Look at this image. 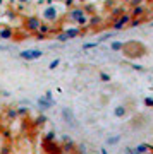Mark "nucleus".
Wrapping results in <instances>:
<instances>
[{
    "mask_svg": "<svg viewBox=\"0 0 153 154\" xmlns=\"http://www.w3.org/2000/svg\"><path fill=\"white\" fill-rule=\"evenodd\" d=\"M143 14H145V7H143V5L138 7V5H136L134 9H132V14H131V16H132V17H141Z\"/></svg>",
    "mask_w": 153,
    "mask_h": 154,
    "instance_id": "nucleus-13",
    "label": "nucleus"
},
{
    "mask_svg": "<svg viewBox=\"0 0 153 154\" xmlns=\"http://www.w3.org/2000/svg\"><path fill=\"white\" fill-rule=\"evenodd\" d=\"M2 4H4V0H0V5H2Z\"/></svg>",
    "mask_w": 153,
    "mask_h": 154,
    "instance_id": "nucleus-32",
    "label": "nucleus"
},
{
    "mask_svg": "<svg viewBox=\"0 0 153 154\" xmlns=\"http://www.w3.org/2000/svg\"><path fill=\"white\" fill-rule=\"evenodd\" d=\"M19 57H21L22 60H38V58H41L43 57V51L41 50H36V48H33V50H24V51H21L19 53Z\"/></svg>",
    "mask_w": 153,
    "mask_h": 154,
    "instance_id": "nucleus-1",
    "label": "nucleus"
},
{
    "mask_svg": "<svg viewBox=\"0 0 153 154\" xmlns=\"http://www.w3.org/2000/svg\"><path fill=\"white\" fill-rule=\"evenodd\" d=\"M100 154H109V151L107 149H100Z\"/></svg>",
    "mask_w": 153,
    "mask_h": 154,
    "instance_id": "nucleus-30",
    "label": "nucleus"
},
{
    "mask_svg": "<svg viewBox=\"0 0 153 154\" xmlns=\"http://www.w3.org/2000/svg\"><path fill=\"white\" fill-rule=\"evenodd\" d=\"M151 14H153V11H151Z\"/></svg>",
    "mask_w": 153,
    "mask_h": 154,
    "instance_id": "nucleus-36",
    "label": "nucleus"
},
{
    "mask_svg": "<svg viewBox=\"0 0 153 154\" xmlns=\"http://www.w3.org/2000/svg\"><path fill=\"white\" fill-rule=\"evenodd\" d=\"M43 98L47 99V101H50V103H54V105H55V101H54V93H52V91H47V93L43 94Z\"/></svg>",
    "mask_w": 153,
    "mask_h": 154,
    "instance_id": "nucleus-19",
    "label": "nucleus"
},
{
    "mask_svg": "<svg viewBox=\"0 0 153 154\" xmlns=\"http://www.w3.org/2000/svg\"><path fill=\"white\" fill-rule=\"evenodd\" d=\"M81 154H86V152H81Z\"/></svg>",
    "mask_w": 153,
    "mask_h": 154,
    "instance_id": "nucleus-34",
    "label": "nucleus"
},
{
    "mask_svg": "<svg viewBox=\"0 0 153 154\" xmlns=\"http://www.w3.org/2000/svg\"><path fill=\"white\" fill-rule=\"evenodd\" d=\"M55 140V132H47L43 137V142H54Z\"/></svg>",
    "mask_w": 153,
    "mask_h": 154,
    "instance_id": "nucleus-16",
    "label": "nucleus"
},
{
    "mask_svg": "<svg viewBox=\"0 0 153 154\" xmlns=\"http://www.w3.org/2000/svg\"><path fill=\"white\" fill-rule=\"evenodd\" d=\"M11 152V147L9 146H2V151H0V154H9Z\"/></svg>",
    "mask_w": 153,
    "mask_h": 154,
    "instance_id": "nucleus-25",
    "label": "nucleus"
},
{
    "mask_svg": "<svg viewBox=\"0 0 153 154\" xmlns=\"http://www.w3.org/2000/svg\"><path fill=\"white\" fill-rule=\"evenodd\" d=\"M153 152V146L150 144H138L136 147H132V154H148Z\"/></svg>",
    "mask_w": 153,
    "mask_h": 154,
    "instance_id": "nucleus-7",
    "label": "nucleus"
},
{
    "mask_svg": "<svg viewBox=\"0 0 153 154\" xmlns=\"http://www.w3.org/2000/svg\"><path fill=\"white\" fill-rule=\"evenodd\" d=\"M76 22H77V24H88V17H86V14H84V16H81Z\"/></svg>",
    "mask_w": 153,
    "mask_h": 154,
    "instance_id": "nucleus-22",
    "label": "nucleus"
},
{
    "mask_svg": "<svg viewBox=\"0 0 153 154\" xmlns=\"http://www.w3.org/2000/svg\"><path fill=\"white\" fill-rule=\"evenodd\" d=\"M43 147H45V152H48V154H62L64 152L62 146L57 144V140H54V142H43Z\"/></svg>",
    "mask_w": 153,
    "mask_h": 154,
    "instance_id": "nucleus-5",
    "label": "nucleus"
},
{
    "mask_svg": "<svg viewBox=\"0 0 153 154\" xmlns=\"http://www.w3.org/2000/svg\"><path fill=\"white\" fill-rule=\"evenodd\" d=\"M120 142V135H110L107 139V146H115V144Z\"/></svg>",
    "mask_w": 153,
    "mask_h": 154,
    "instance_id": "nucleus-15",
    "label": "nucleus"
},
{
    "mask_svg": "<svg viewBox=\"0 0 153 154\" xmlns=\"http://www.w3.org/2000/svg\"><path fill=\"white\" fill-rule=\"evenodd\" d=\"M9 116L11 118H17V110H9Z\"/></svg>",
    "mask_w": 153,
    "mask_h": 154,
    "instance_id": "nucleus-26",
    "label": "nucleus"
},
{
    "mask_svg": "<svg viewBox=\"0 0 153 154\" xmlns=\"http://www.w3.org/2000/svg\"><path fill=\"white\" fill-rule=\"evenodd\" d=\"M59 63H60L59 58H57V60H52V63L48 65V69H52V70H54V69H57V67H59Z\"/></svg>",
    "mask_w": 153,
    "mask_h": 154,
    "instance_id": "nucleus-23",
    "label": "nucleus"
},
{
    "mask_svg": "<svg viewBox=\"0 0 153 154\" xmlns=\"http://www.w3.org/2000/svg\"><path fill=\"white\" fill-rule=\"evenodd\" d=\"M57 39H59V41H67L66 33H59V34H57Z\"/></svg>",
    "mask_w": 153,
    "mask_h": 154,
    "instance_id": "nucleus-24",
    "label": "nucleus"
},
{
    "mask_svg": "<svg viewBox=\"0 0 153 154\" xmlns=\"http://www.w3.org/2000/svg\"><path fill=\"white\" fill-rule=\"evenodd\" d=\"M64 33H66L67 39H74V38H77V36L81 34V29L79 28H71V29H66Z\"/></svg>",
    "mask_w": 153,
    "mask_h": 154,
    "instance_id": "nucleus-10",
    "label": "nucleus"
},
{
    "mask_svg": "<svg viewBox=\"0 0 153 154\" xmlns=\"http://www.w3.org/2000/svg\"><path fill=\"white\" fill-rule=\"evenodd\" d=\"M141 22V17H134V19H131V22H129V26L127 28H138V24Z\"/></svg>",
    "mask_w": 153,
    "mask_h": 154,
    "instance_id": "nucleus-17",
    "label": "nucleus"
},
{
    "mask_svg": "<svg viewBox=\"0 0 153 154\" xmlns=\"http://www.w3.org/2000/svg\"><path fill=\"white\" fill-rule=\"evenodd\" d=\"M151 26H153V21H151Z\"/></svg>",
    "mask_w": 153,
    "mask_h": 154,
    "instance_id": "nucleus-35",
    "label": "nucleus"
},
{
    "mask_svg": "<svg viewBox=\"0 0 153 154\" xmlns=\"http://www.w3.org/2000/svg\"><path fill=\"white\" fill-rule=\"evenodd\" d=\"M124 154H132V152H124Z\"/></svg>",
    "mask_w": 153,
    "mask_h": 154,
    "instance_id": "nucleus-33",
    "label": "nucleus"
},
{
    "mask_svg": "<svg viewBox=\"0 0 153 154\" xmlns=\"http://www.w3.org/2000/svg\"><path fill=\"white\" fill-rule=\"evenodd\" d=\"M14 38V29L11 28H2L0 29V39H12Z\"/></svg>",
    "mask_w": 153,
    "mask_h": 154,
    "instance_id": "nucleus-8",
    "label": "nucleus"
},
{
    "mask_svg": "<svg viewBox=\"0 0 153 154\" xmlns=\"http://www.w3.org/2000/svg\"><path fill=\"white\" fill-rule=\"evenodd\" d=\"M19 2H29V0H19Z\"/></svg>",
    "mask_w": 153,
    "mask_h": 154,
    "instance_id": "nucleus-31",
    "label": "nucleus"
},
{
    "mask_svg": "<svg viewBox=\"0 0 153 154\" xmlns=\"http://www.w3.org/2000/svg\"><path fill=\"white\" fill-rule=\"evenodd\" d=\"M36 103H38V108H40L41 111H47V110H50V108L54 106V103L47 101V99H45L43 96H41V98H38V101H36Z\"/></svg>",
    "mask_w": 153,
    "mask_h": 154,
    "instance_id": "nucleus-9",
    "label": "nucleus"
},
{
    "mask_svg": "<svg viewBox=\"0 0 153 154\" xmlns=\"http://www.w3.org/2000/svg\"><path fill=\"white\" fill-rule=\"evenodd\" d=\"M45 122H47V118H45V116H40L38 120H36V123H38V125H41V123H45Z\"/></svg>",
    "mask_w": 153,
    "mask_h": 154,
    "instance_id": "nucleus-29",
    "label": "nucleus"
},
{
    "mask_svg": "<svg viewBox=\"0 0 153 154\" xmlns=\"http://www.w3.org/2000/svg\"><path fill=\"white\" fill-rule=\"evenodd\" d=\"M62 118L66 120L67 125H71L72 128H76L77 127V120H76V116H74V113H72L71 108H62Z\"/></svg>",
    "mask_w": 153,
    "mask_h": 154,
    "instance_id": "nucleus-4",
    "label": "nucleus"
},
{
    "mask_svg": "<svg viewBox=\"0 0 153 154\" xmlns=\"http://www.w3.org/2000/svg\"><path fill=\"white\" fill-rule=\"evenodd\" d=\"M81 16H84V11H83V9H72V11L69 12V17H71L72 21H77Z\"/></svg>",
    "mask_w": 153,
    "mask_h": 154,
    "instance_id": "nucleus-12",
    "label": "nucleus"
},
{
    "mask_svg": "<svg viewBox=\"0 0 153 154\" xmlns=\"http://www.w3.org/2000/svg\"><path fill=\"white\" fill-rule=\"evenodd\" d=\"M110 48H112V51H122V50H124V43H120V41H112Z\"/></svg>",
    "mask_w": 153,
    "mask_h": 154,
    "instance_id": "nucleus-14",
    "label": "nucleus"
},
{
    "mask_svg": "<svg viewBox=\"0 0 153 154\" xmlns=\"http://www.w3.org/2000/svg\"><path fill=\"white\" fill-rule=\"evenodd\" d=\"M17 115H28V110L26 108H19L17 110Z\"/></svg>",
    "mask_w": 153,
    "mask_h": 154,
    "instance_id": "nucleus-27",
    "label": "nucleus"
},
{
    "mask_svg": "<svg viewBox=\"0 0 153 154\" xmlns=\"http://www.w3.org/2000/svg\"><path fill=\"white\" fill-rule=\"evenodd\" d=\"M98 77L103 81V82H110V75L107 74V72H98Z\"/></svg>",
    "mask_w": 153,
    "mask_h": 154,
    "instance_id": "nucleus-18",
    "label": "nucleus"
},
{
    "mask_svg": "<svg viewBox=\"0 0 153 154\" xmlns=\"http://www.w3.org/2000/svg\"><path fill=\"white\" fill-rule=\"evenodd\" d=\"M41 19L40 17H36V16H29L26 19V28H28V31H31V33H38V29L41 28Z\"/></svg>",
    "mask_w": 153,
    "mask_h": 154,
    "instance_id": "nucleus-2",
    "label": "nucleus"
},
{
    "mask_svg": "<svg viewBox=\"0 0 153 154\" xmlns=\"http://www.w3.org/2000/svg\"><path fill=\"white\" fill-rule=\"evenodd\" d=\"M57 17H59V14H57L55 7H47L43 11V19H47V21L54 22V21H57Z\"/></svg>",
    "mask_w": 153,
    "mask_h": 154,
    "instance_id": "nucleus-6",
    "label": "nucleus"
},
{
    "mask_svg": "<svg viewBox=\"0 0 153 154\" xmlns=\"http://www.w3.org/2000/svg\"><path fill=\"white\" fill-rule=\"evenodd\" d=\"M132 69L134 70H139V72H145V67H141V65H132Z\"/></svg>",
    "mask_w": 153,
    "mask_h": 154,
    "instance_id": "nucleus-28",
    "label": "nucleus"
},
{
    "mask_svg": "<svg viewBox=\"0 0 153 154\" xmlns=\"http://www.w3.org/2000/svg\"><path fill=\"white\" fill-rule=\"evenodd\" d=\"M114 115L117 116V118H124V116L127 115V108H126L124 105H119V106L114 110Z\"/></svg>",
    "mask_w": 153,
    "mask_h": 154,
    "instance_id": "nucleus-11",
    "label": "nucleus"
},
{
    "mask_svg": "<svg viewBox=\"0 0 153 154\" xmlns=\"http://www.w3.org/2000/svg\"><path fill=\"white\" fill-rule=\"evenodd\" d=\"M145 106H148V108H153V98H145Z\"/></svg>",
    "mask_w": 153,
    "mask_h": 154,
    "instance_id": "nucleus-21",
    "label": "nucleus"
},
{
    "mask_svg": "<svg viewBox=\"0 0 153 154\" xmlns=\"http://www.w3.org/2000/svg\"><path fill=\"white\" fill-rule=\"evenodd\" d=\"M100 41H96V43H84L83 45V50H90V48H95V46H98Z\"/></svg>",
    "mask_w": 153,
    "mask_h": 154,
    "instance_id": "nucleus-20",
    "label": "nucleus"
},
{
    "mask_svg": "<svg viewBox=\"0 0 153 154\" xmlns=\"http://www.w3.org/2000/svg\"><path fill=\"white\" fill-rule=\"evenodd\" d=\"M132 17L129 16V14H120L117 19L114 21V24H112V28L115 29V31H119V29L126 28V26H129V22H131Z\"/></svg>",
    "mask_w": 153,
    "mask_h": 154,
    "instance_id": "nucleus-3",
    "label": "nucleus"
}]
</instances>
